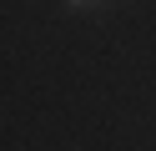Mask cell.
Listing matches in <instances>:
<instances>
[{
  "instance_id": "cell-1",
  "label": "cell",
  "mask_w": 156,
  "mask_h": 151,
  "mask_svg": "<svg viewBox=\"0 0 156 151\" xmlns=\"http://www.w3.org/2000/svg\"><path fill=\"white\" fill-rule=\"evenodd\" d=\"M66 5H76V10H91V5H106V0H66Z\"/></svg>"
}]
</instances>
